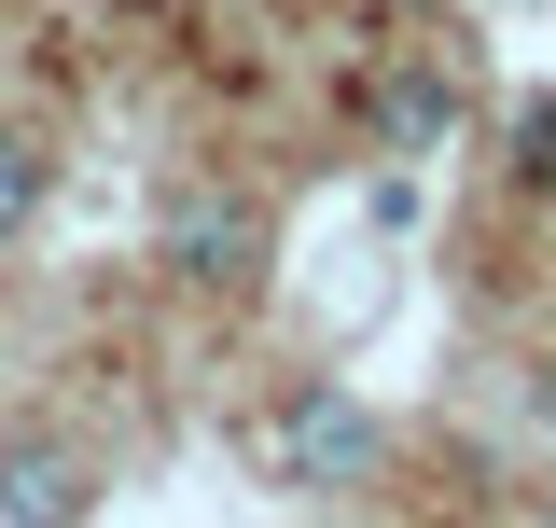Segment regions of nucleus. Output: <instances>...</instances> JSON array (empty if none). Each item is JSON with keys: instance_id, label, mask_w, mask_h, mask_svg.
<instances>
[{"instance_id": "f257e3e1", "label": "nucleus", "mask_w": 556, "mask_h": 528, "mask_svg": "<svg viewBox=\"0 0 556 528\" xmlns=\"http://www.w3.org/2000/svg\"><path fill=\"white\" fill-rule=\"evenodd\" d=\"M265 473H278V487H362V473H376V417L320 376V390H292L265 417Z\"/></svg>"}, {"instance_id": "f03ea898", "label": "nucleus", "mask_w": 556, "mask_h": 528, "mask_svg": "<svg viewBox=\"0 0 556 528\" xmlns=\"http://www.w3.org/2000/svg\"><path fill=\"white\" fill-rule=\"evenodd\" d=\"M98 515V460L70 431H0V528H84Z\"/></svg>"}, {"instance_id": "7ed1b4c3", "label": "nucleus", "mask_w": 556, "mask_h": 528, "mask_svg": "<svg viewBox=\"0 0 556 528\" xmlns=\"http://www.w3.org/2000/svg\"><path fill=\"white\" fill-rule=\"evenodd\" d=\"M167 264H181V278H195V292H251V278H265V209L251 196H167Z\"/></svg>"}, {"instance_id": "20e7f679", "label": "nucleus", "mask_w": 556, "mask_h": 528, "mask_svg": "<svg viewBox=\"0 0 556 528\" xmlns=\"http://www.w3.org/2000/svg\"><path fill=\"white\" fill-rule=\"evenodd\" d=\"M376 139H390V153H445V139H459V84H445V70H390V84H376Z\"/></svg>"}, {"instance_id": "39448f33", "label": "nucleus", "mask_w": 556, "mask_h": 528, "mask_svg": "<svg viewBox=\"0 0 556 528\" xmlns=\"http://www.w3.org/2000/svg\"><path fill=\"white\" fill-rule=\"evenodd\" d=\"M28 223H42V153L0 126V237H28Z\"/></svg>"}, {"instance_id": "423d86ee", "label": "nucleus", "mask_w": 556, "mask_h": 528, "mask_svg": "<svg viewBox=\"0 0 556 528\" xmlns=\"http://www.w3.org/2000/svg\"><path fill=\"white\" fill-rule=\"evenodd\" d=\"M543 431H556V376H543Z\"/></svg>"}, {"instance_id": "0eeeda50", "label": "nucleus", "mask_w": 556, "mask_h": 528, "mask_svg": "<svg viewBox=\"0 0 556 528\" xmlns=\"http://www.w3.org/2000/svg\"><path fill=\"white\" fill-rule=\"evenodd\" d=\"M0 362H14V334H0Z\"/></svg>"}]
</instances>
